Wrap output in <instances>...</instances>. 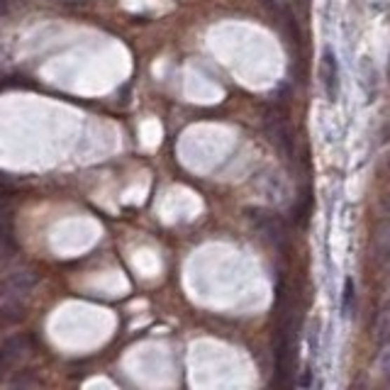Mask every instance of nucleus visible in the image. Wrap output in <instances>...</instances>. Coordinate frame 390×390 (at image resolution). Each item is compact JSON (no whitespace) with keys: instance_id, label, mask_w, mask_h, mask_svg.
<instances>
[{"instance_id":"3","label":"nucleus","mask_w":390,"mask_h":390,"mask_svg":"<svg viewBox=\"0 0 390 390\" xmlns=\"http://www.w3.org/2000/svg\"><path fill=\"white\" fill-rule=\"evenodd\" d=\"M37 283H39V274H34V271H15L0 285V297H25L27 292L34 290Z\"/></svg>"},{"instance_id":"7","label":"nucleus","mask_w":390,"mask_h":390,"mask_svg":"<svg viewBox=\"0 0 390 390\" xmlns=\"http://www.w3.org/2000/svg\"><path fill=\"white\" fill-rule=\"evenodd\" d=\"M351 300H354V283L351 281H347V283H344V300H342L344 315H349V305H351Z\"/></svg>"},{"instance_id":"4","label":"nucleus","mask_w":390,"mask_h":390,"mask_svg":"<svg viewBox=\"0 0 390 390\" xmlns=\"http://www.w3.org/2000/svg\"><path fill=\"white\" fill-rule=\"evenodd\" d=\"M249 217H251V222L259 227V232L264 234V237H269L276 246H283L285 227L276 215L266 213V210H249Z\"/></svg>"},{"instance_id":"6","label":"nucleus","mask_w":390,"mask_h":390,"mask_svg":"<svg viewBox=\"0 0 390 390\" xmlns=\"http://www.w3.org/2000/svg\"><path fill=\"white\" fill-rule=\"evenodd\" d=\"M27 307H25L22 297H3L0 302V327H13L25 320Z\"/></svg>"},{"instance_id":"5","label":"nucleus","mask_w":390,"mask_h":390,"mask_svg":"<svg viewBox=\"0 0 390 390\" xmlns=\"http://www.w3.org/2000/svg\"><path fill=\"white\" fill-rule=\"evenodd\" d=\"M320 76H322V83H325V90H327V95H330V100H335L337 90H339V71H337V59L332 51H325V56H322Z\"/></svg>"},{"instance_id":"2","label":"nucleus","mask_w":390,"mask_h":390,"mask_svg":"<svg viewBox=\"0 0 390 390\" xmlns=\"http://www.w3.org/2000/svg\"><path fill=\"white\" fill-rule=\"evenodd\" d=\"M29 347H32V342L25 335H15L0 344V373L18 366V363L29 354Z\"/></svg>"},{"instance_id":"1","label":"nucleus","mask_w":390,"mask_h":390,"mask_svg":"<svg viewBox=\"0 0 390 390\" xmlns=\"http://www.w3.org/2000/svg\"><path fill=\"white\" fill-rule=\"evenodd\" d=\"M266 132H269L271 144L281 152V156L292 161V159H295V140H292L288 122L281 115H271L269 120H266Z\"/></svg>"}]
</instances>
